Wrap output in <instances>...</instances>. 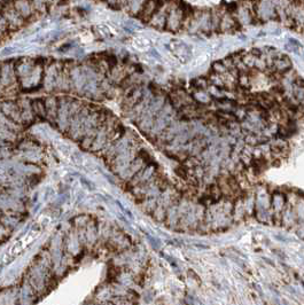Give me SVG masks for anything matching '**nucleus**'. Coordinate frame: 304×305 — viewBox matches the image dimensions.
Returning <instances> with one entry per match:
<instances>
[{
	"instance_id": "f03ea898",
	"label": "nucleus",
	"mask_w": 304,
	"mask_h": 305,
	"mask_svg": "<svg viewBox=\"0 0 304 305\" xmlns=\"http://www.w3.org/2000/svg\"><path fill=\"white\" fill-rule=\"evenodd\" d=\"M14 8L23 18H28V16L31 14V5L29 0H18V2L15 3Z\"/></svg>"
},
{
	"instance_id": "7ed1b4c3",
	"label": "nucleus",
	"mask_w": 304,
	"mask_h": 305,
	"mask_svg": "<svg viewBox=\"0 0 304 305\" xmlns=\"http://www.w3.org/2000/svg\"><path fill=\"white\" fill-rule=\"evenodd\" d=\"M98 28L99 34H101V36H104V37H107L111 34V30H109V28L107 26H105V24H100V26L96 27Z\"/></svg>"
},
{
	"instance_id": "f257e3e1",
	"label": "nucleus",
	"mask_w": 304,
	"mask_h": 305,
	"mask_svg": "<svg viewBox=\"0 0 304 305\" xmlns=\"http://www.w3.org/2000/svg\"><path fill=\"white\" fill-rule=\"evenodd\" d=\"M4 16H5V19L7 20L10 27H13V26L19 27L20 24L22 23V20H21L22 16L19 14V12L16 11L14 7L6 8V10L4 11Z\"/></svg>"
}]
</instances>
